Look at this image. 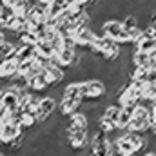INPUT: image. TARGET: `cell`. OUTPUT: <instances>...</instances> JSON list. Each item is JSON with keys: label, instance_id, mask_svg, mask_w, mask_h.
<instances>
[{"label": "cell", "instance_id": "1", "mask_svg": "<svg viewBox=\"0 0 156 156\" xmlns=\"http://www.w3.org/2000/svg\"><path fill=\"white\" fill-rule=\"evenodd\" d=\"M82 105V93H80V82H71L62 89V96L56 104V113L62 118L71 116L76 113Z\"/></svg>", "mask_w": 156, "mask_h": 156}, {"label": "cell", "instance_id": "2", "mask_svg": "<svg viewBox=\"0 0 156 156\" xmlns=\"http://www.w3.org/2000/svg\"><path fill=\"white\" fill-rule=\"evenodd\" d=\"M80 93H82V102H100L105 98V83L100 78H87L80 82Z\"/></svg>", "mask_w": 156, "mask_h": 156}, {"label": "cell", "instance_id": "3", "mask_svg": "<svg viewBox=\"0 0 156 156\" xmlns=\"http://www.w3.org/2000/svg\"><path fill=\"white\" fill-rule=\"evenodd\" d=\"M125 131L140 133V134H144L145 131H149V111H147V105H145V104L138 102V104L134 105L131 122H129V125H127Z\"/></svg>", "mask_w": 156, "mask_h": 156}, {"label": "cell", "instance_id": "4", "mask_svg": "<svg viewBox=\"0 0 156 156\" xmlns=\"http://www.w3.org/2000/svg\"><path fill=\"white\" fill-rule=\"evenodd\" d=\"M100 33H102L104 37H107V38L115 40V42L120 44V45L131 44V42H129V35H127V31H123L122 22L116 20V18H109V20H105V22L102 24V27H100Z\"/></svg>", "mask_w": 156, "mask_h": 156}, {"label": "cell", "instance_id": "5", "mask_svg": "<svg viewBox=\"0 0 156 156\" xmlns=\"http://www.w3.org/2000/svg\"><path fill=\"white\" fill-rule=\"evenodd\" d=\"M56 100L53 98V96H40V102L38 105H37V120H38V123L42 122H45L47 118L51 116L55 111H56Z\"/></svg>", "mask_w": 156, "mask_h": 156}, {"label": "cell", "instance_id": "6", "mask_svg": "<svg viewBox=\"0 0 156 156\" xmlns=\"http://www.w3.org/2000/svg\"><path fill=\"white\" fill-rule=\"evenodd\" d=\"M129 80L131 82H138V83H147V82H156V69H149V67H133L129 69Z\"/></svg>", "mask_w": 156, "mask_h": 156}, {"label": "cell", "instance_id": "7", "mask_svg": "<svg viewBox=\"0 0 156 156\" xmlns=\"http://www.w3.org/2000/svg\"><path fill=\"white\" fill-rule=\"evenodd\" d=\"M18 69V62L15 58H0V80L7 82L11 76L16 75Z\"/></svg>", "mask_w": 156, "mask_h": 156}, {"label": "cell", "instance_id": "8", "mask_svg": "<svg viewBox=\"0 0 156 156\" xmlns=\"http://www.w3.org/2000/svg\"><path fill=\"white\" fill-rule=\"evenodd\" d=\"M125 138L129 140V144L133 145V149H134V153H136V154H140L142 151L149 149V142H147V138H145L144 134H140V133L125 131Z\"/></svg>", "mask_w": 156, "mask_h": 156}, {"label": "cell", "instance_id": "9", "mask_svg": "<svg viewBox=\"0 0 156 156\" xmlns=\"http://www.w3.org/2000/svg\"><path fill=\"white\" fill-rule=\"evenodd\" d=\"M134 105L136 104H125V105H120V115H118L116 120V129L120 131H125L129 122H131V116H133V111H134Z\"/></svg>", "mask_w": 156, "mask_h": 156}, {"label": "cell", "instance_id": "10", "mask_svg": "<svg viewBox=\"0 0 156 156\" xmlns=\"http://www.w3.org/2000/svg\"><path fill=\"white\" fill-rule=\"evenodd\" d=\"M156 98V82H147L140 85V102H154Z\"/></svg>", "mask_w": 156, "mask_h": 156}, {"label": "cell", "instance_id": "11", "mask_svg": "<svg viewBox=\"0 0 156 156\" xmlns=\"http://www.w3.org/2000/svg\"><path fill=\"white\" fill-rule=\"evenodd\" d=\"M44 71L47 73V76L53 80V83H62L66 80V69H62L56 64H49L47 67H44Z\"/></svg>", "mask_w": 156, "mask_h": 156}, {"label": "cell", "instance_id": "12", "mask_svg": "<svg viewBox=\"0 0 156 156\" xmlns=\"http://www.w3.org/2000/svg\"><path fill=\"white\" fill-rule=\"evenodd\" d=\"M134 49L136 51H142V53H153L156 51V38L153 37H140V40L134 44Z\"/></svg>", "mask_w": 156, "mask_h": 156}, {"label": "cell", "instance_id": "13", "mask_svg": "<svg viewBox=\"0 0 156 156\" xmlns=\"http://www.w3.org/2000/svg\"><path fill=\"white\" fill-rule=\"evenodd\" d=\"M7 87H13L16 91H27V78L20 73H16L15 76H11L7 80Z\"/></svg>", "mask_w": 156, "mask_h": 156}, {"label": "cell", "instance_id": "14", "mask_svg": "<svg viewBox=\"0 0 156 156\" xmlns=\"http://www.w3.org/2000/svg\"><path fill=\"white\" fill-rule=\"evenodd\" d=\"M15 13L11 7H5V5H0V29H7L11 20H13Z\"/></svg>", "mask_w": 156, "mask_h": 156}, {"label": "cell", "instance_id": "15", "mask_svg": "<svg viewBox=\"0 0 156 156\" xmlns=\"http://www.w3.org/2000/svg\"><path fill=\"white\" fill-rule=\"evenodd\" d=\"M15 49H16V42L5 40L4 44H0V58H15Z\"/></svg>", "mask_w": 156, "mask_h": 156}, {"label": "cell", "instance_id": "16", "mask_svg": "<svg viewBox=\"0 0 156 156\" xmlns=\"http://www.w3.org/2000/svg\"><path fill=\"white\" fill-rule=\"evenodd\" d=\"M35 49H37V53H38V55L45 56V58H53V56H55V51H53L51 44H49V42H45V40H38V42L35 44Z\"/></svg>", "mask_w": 156, "mask_h": 156}, {"label": "cell", "instance_id": "17", "mask_svg": "<svg viewBox=\"0 0 156 156\" xmlns=\"http://www.w3.org/2000/svg\"><path fill=\"white\" fill-rule=\"evenodd\" d=\"M31 5H33V2L31 0H20L15 7H13V13L16 15V16H27V13H29V9H31Z\"/></svg>", "mask_w": 156, "mask_h": 156}, {"label": "cell", "instance_id": "18", "mask_svg": "<svg viewBox=\"0 0 156 156\" xmlns=\"http://www.w3.org/2000/svg\"><path fill=\"white\" fill-rule=\"evenodd\" d=\"M18 2H20V0H0V5H5V7H11V9H13Z\"/></svg>", "mask_w": 156, "mask_h": 156}, {"label": "cell", "instance_id": "19", "mask_svg": "<svg viewBox=\"0 0 156 156\" xmlns=\"http://www.w3.org/2000/svg\"><path fill=\"white\" fill-rule=\"evenodd\" d=\"M5 31H4V29H0V44H4V42H5Z\"/></svg>", "mask_w": 156, "mask_h": 156}, {"label": "cell", "instance_id": "20", "mask_svg": "<svg viewBox=\"0 0 156 156\" xmlns=\"http://www.w3.org/2000/svg\"><path fill=\"white\" fill-rule=\"evenodd\" d=\"M142 156H156V153L154 151H147V153H144Z\"/></svg>", "mask_w": 156, "mask_h": 156}, {"label": "cell", "instance_id": "21", "mask_svg": "<svg viewBox=\"0 0 156 156\" xmlns=\"http://www.w3.org/2000/svg\"><path fill=\"white\" fill-rule=\"evenodd\" d=\"M0 156H7V154H5V153H2V151H0Z\"/></svg>", "mask_w": 156, "mask_h": 156}]
</instances>
